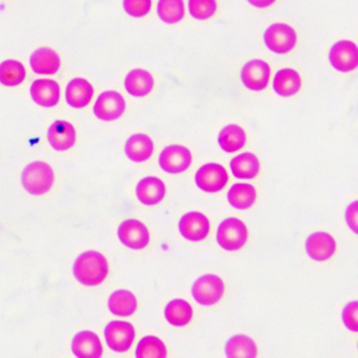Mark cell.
<instances>
[{
  "label": "cell",
  "instance_id": "cell-24",
  "mask_svg": "<svg viewBox=\"0 0 358 358\" xmlns=\"http://www.w3.org/2000/svg\"><path fill=\"white\" fill-rule=\"evenodd\" d=\"M108 307L117 317H131L137 310L138 300L131 292L121 289L110 296Z\"/></svg>",
  "mask_w": 358,
  "mask_h": 358
},
{
  "label": "cell",
  "instance_id": "cell-21",
  "mask_svg": "<svg viewBox=\"0 0 358 358\" xmlns=\"http://www.w3.org/2000/svg\"><path fill=\"white\" fill-rule=\"evenodd\" d=\"M125 153L131 162L142 163L148 161L154 153L153 140L143 134L131 136L126 141Z\"/></svg>",
  "mask_w": 358,
  "mask_h": 358
},
{
  "label": "cell",
  "instance_id": "cell-32",
  "mask_svg": "<svg viewBox=\"0 0 358 358\" xmlns=\"http://www.w3.org/2000/svg\"><path fill=\"white\" fill-rule=\"evenodd\" d=\"M138 358H165L167 357V349L165 343L159 338L148 336L142 338L136 350Z\"/></svg>",
  "mask_w": 358,
  "mask_h": 358
},
{
  "label": "cell",
  "instance_id": "cell-1",
  "mask_svg": "<svg viewBox=\"0 0 358 358\" xmlns=\"http://www.w3.org/2000/svg\"><path fill=\"white\" fill-rule=\"evenodd\" d=\"M108 273L109 264L99 252H84L78 256L73 266V275L83 285H99L105 281Z\"/></svg>",
  "mask_w": 358,
  "mask_h": 358
},
{
  "label": "cell",
  "instance_id": "cell-35",
  "mask_svg": "<svg viewBox=\"0 0 358 358\" xmlns=\"http://www.w3.org/2000/svg\"><path fill=\"white\" fill-rule=\"evenodd\" d=\"M358 303L357 301H352L345 306L342 311V320L345 327L351 331H358Z\"/></svg>",
  "mask_w": 358,
  "mask_h": 358
},
{
  "label": "cell",
  "instance_id": "cell-16",
  "mask_svg": "<svg viewBox=\"0 0 358 358\" xmlns=\"http://www.w3.org/2000/svg\"><path fill=\"white\" fill-rule=\"evenodd\" d=\"M71 350L76 357L79 358H99L103 355L99 337L90 331H81L73 337Z\"/></svg>",
  "mask_w": 358,
  "mask_h": 358
},
{
  "label": "cell",
  "instance_id": "cell-10",
  "mask_svg": "<svg viewBox=\"0 0 358 358\" xmlns=\"http://www.w3.org/2000/svg\"><path fill=\"white\" fill-rule=\"evenodd\" d=\"M196 185L206 193H217L225 187L228 173L220 164H206L195 176Z\"/></svg>",
  "mask_w": 358,
  "mask_h": 358
},
{
  "label": "cell",
  "instance_id": "cell-18",
  "mask_svg": "<svg viewBox=\"0 0 358 358\" xmlns=\"http://www.w3.org/2000/svg\"><path fill=\"white\" fill-rule=\"evenodd\" d=\"M31 95L40 107H54L59 103L61 90L53 80H36L31 83Z\"/></svg>",
  "mask_w": 358,
  "mask_h": 358
},
{
  "label": "cell",
  "instance_id": "cell-23",
  "mask_svg": "<svg viewBox=\"0 0 358 358\" xmlns=\"http://www.w3.org/2000/svg\"><path fill=\"white\" fill-rule=\"evenodd\" d=\"M303 87L301 77L292 68H283L275 73L273 90L281 97H292L299 93Z\"/></svg>",
  "mask_w": 358,
  "mask_h": 358
},
{
  "label": "cell",
  "instance_id": "cell-26",
  "mask_svg": "<svg viewBox=\"0 0 358 358\" xmlns=\"http://www.w3.org/2000/svg\"><path fill=\"white\" fill-rule=\"evenodd\" d=\"M219 145L223 151L235 153L247 143V134L239 125H227L219 134Z\"/></svg>",
  "mask_w": 358,
  "mask_h": 358
},
{
  "label": "cell",
  "instance_id": "cell-12",
  "mask_svg": "<svg viewBox=\"0 0 358 358\" xmlns=\"http://www.w3.org/2000/svg\"><path fill=\"white\" fill-rule=\"evenodd\" d=\"M271 69L266 62L253 59L242 67L240 78L242 83L251 91H264L269 84Z\"/></svg>",
  "mask_w": 358,
  "mask_h": 358
},
{
  "label": "cell",
  "instance_id": "cell-5",
  "mask_svg": "<svg viewBox=\"0 0 358 358\" xmlns=\"http://www.w3.org/2000/svg\"><path fill=\"white\" fill-rule=\"evenodd\" d=\"M264 40L270 51L286 54L289 53L297 45V34L287 24L275 23L266 29Z\"/></svg>",
  "mask_w": 358,
  "mask_h": 358
},
{
  "label": "cell",
  "instance_id": "cell-14",
  "mask_svg": "<svg viewBox=\"0 0 358 358\" xmlns=\"http://www.w3.org/2000/svg\"><path fill=\"white\" fill-rule=\"evenodd\" d=\"M306 251L315 262H327L337 251V242L327 233H314L306 241Z\"/></svg>",
  "mask_w": 358,
  "mask_h": 358
},
{
  "label": "cell",
  "instance_id": "cell-2",
  "mask_svg": "<svg viewBox=\"0 0 358 358\" xmlns=\"http://www.w3.org/2000/svg\"><path fill=\"white\" fill-rule=\"evenodd\" d=\"M53 169L43 162L29 164L22 173V184L24 189L31 195H45L54 184Z\"/></svg>",
  "mask_w": 358,
  "mask_h": 358
},
{
  "label": "cell",
  "instance_id": "cell-19",
  "mask_svg": "<svg viewBox=\"0 0 358 358\" xmlns=\"http://www.w3.org/2000/svg\"><path fill=\"white\" fill-rule=\"evenodd\" d=\"M29 64L34 73L41 76H52L59 71L61 59L54 50L40 48L31 54Z\"/></svg>",
  "mask_w": 358,
  "mask_h": 358
},
{
  "label": "cell",
  "instance_id": "cell-22",
  "mask_svg": "<svg viewBox=\"0 0 358 358\" xmlns=\"http://www.w3.org/2000/svg\"><path fill=\"white\" fill-rule=\"evenodd\" d=\"M125 89L134 97H145L154 89V78L145 69H134L125 78Z\"/></svg>",
  "mask_w": 358,
  "mask_h": 358
},
{
  "label": "cell",
  "instance_id": "cell-17",
  "mask_svg": "<svg viewBox=\"0 0 358 358\" xmlns=\"http://www.w3.org/2000/svg\"><path fill=\"white\" fill-rule=\"evenodd\" d=\"M136 195H137L140 203L143 205H159L166 196L165 183L159 178H145L137 184Z\"/></svg>",
  "mask_w": 358,
  "mask_h": 358
},
{
  "label": "cell",
  "instance_id": "cell-28",
  "mask_svg": "<svg viewBox=\"0 0 358 358\" xmlns=\"http://www.w3.org/2000/svg\"><path fill=\"white\" fill-rule=\"evenodd\" d=\"M228 201L236 209H249L253 207L257 198V192L251 184L237 183L228 192Z\"/></svg>",
  "mask_w": 358,
  "mask_h": 358
},
{
  "label": "cell",
  "instance_id": "cell-27",
  "mask_svg": "<svg viewBox=\"0 0 358 358\" xmlns=\"http://www.w3.org/2000/svg\"><path fill=\"white\" fill-rule=\"evenodd\" d=\"M166 320L176 327H183L193 319V308L186 300L175 299L165 308Z\"/></svg>",
  "mask_w": 358,
  "mask_h": 358
},
{
  "label": "cell",
  "instance_id": "cell-6",
  "mask_svg": "<svg viewBox=\"0 0 358 358\" xmlns=\"http://www.w3.org/2000/svg\"><path fill=\"white\" fill-rule=\"evenodd\" d=\"M105 337L110 349L117 353H124L133 345L136 337L135 328L128 322H110L105 328Z\"/></svg>",
  "mask_w": 358,
  "mask_h": 358
},
{
  "label": "cell",
  "instance_id": "cell-8",
  "mask_svg": "<svg viewBox=\"0 0 358 358\" xmlns=\"http://www.w3.org/2000/svg\"><path fill=\"white\" fill-rule=\"evenodd\" d=\"M328 59L340 73H351L358 67V48L349 40H341L333 45Z\"/></svg>",
  "mask_w": 358,
  "mask_h": 358
},
{
  "label": "cell",
  "instance_id": "cell-9",
  "mask_svg": "<svg viewBox=\"0 0 358 358\" xmlns=\"http://www.w3.org/2000/svg\"><path fill=\"white\" fill-rule=\"evenodd\" d=\"M125 99L119 92L107 91L100 94L94 106L96 117L105 122L115 121L123 115Z\"/></svg>",
  "mask_w": 358,
  "mask_h": 358
},
{
  "label": "cell",
  "instance_id": "cell-34",
  "mask_svg": "<svg viewBox=\"0 0 358 358\" xmlns=\"http://www.w3.org/2000/svg\"><path fill=\"white\" fill-rule=\"evenodd\" d=\"M123 9L133 17H143L152 9V0H123Z\"/></svg>",
  "mask_w": 358,
  "mask_h": 358
},
{
  "label": "cell",
  "instance_id": "cell-37",
  "mask_svg": "<svg viewBox=\"0 0 358 358\" xmlns=\"http://www.w3.org/2000/svg\"><path fill=\"white\" fill-rule=\"evenodd\" d=\"M250 5L254 7L259 8V9H265V8L270 7L277 1V0H248Z\"/></svg>",
  "mask_w": 358,
  "mask_h": 358
},
{
  "label": "cell",
  "instance_id": "cell-29",
  "mask_svg": "<svg viewBox=\"0 0 358 358\" xmlns=\"http://www.w3.org/2000/svg\"><path fill=\"white\" fill-rule=\"evenodd\" d=\"M225 354L227 357H257V347L253 339L247 336H234L226 343Z\"/></svg>",
  "mask_w": 358,
  "mask_h": 358
},
{
  "label": "cell",
  "instance_id": "cell-20",
  "mask_svg": "<svg viewBox=\"0 0 358 358\" xmlns=\"http://www.w3.org/2000/svg\"><path fill=\"white\" fill-rule=\"evenodd\" d=\"M94 89L87 80L76 78L68 83L66 89V100L70 107L83 109L91 103Z\"/></svg>",
  "mask_w": 358,
  "mask_h": 358
},
{
  "label": "cell",
  "instance_id": "cell-4",
  "mask_svg": "<svg viewBox=\"0 0 358 358\" xmlns=\"http://www.w3.org/2000/svg\"><path fill=\"white\" fill-rule=\"evenodd\" d=\"M192 294L199 305H217L225 294V284L217 275H203L193 284Z\"/></svg>",
  "mask_w": 358,
  "mask_h": 358
},
{
  "label": "cell",
  "instance_id": "cell-25",
  "mask_svg": "<svg viewBox=\"0 0 358 358\" xmlns=\"http://www.w3.org/2000/svg\"><path fill=\"white\" fill-rule=\"evenodd\" d=\"M234 177L238 179H253L259 175L261 163L253 153H242L231 162Z\"/></svg>",
  "mask_w": 358,
  "mask_h": 358
},
{
  "label": "cell",
  "instance_id": "cell-31",
  "mask_svg": "<svg viewBox=\"0 0 358 358\" xmlns=\"http://www.w3.org/2000/svg\"><path fill=\"white\" fill-rule=\"evenodd\" d=\"M157 15L166 24H177L184 19L185 5L183 0H159Z\"/></svg>",
  "mask_w": 358,
  "mask_h": 358
},
{
  "label": "cell",
  "instance_id": "cell-11",
  "mask_svg": "<svg viewBox=\"0 0 358 358\" xmlns=\"http://www.w3.org/2000/svg\"><path fill=\"white\" fill-rule=\"evenodd\" d=\"M120 241L131 250H143L150 242V233L147 226L138 220H126L117 229Z\"/></svg>",
  "mask_w": 358,
  "mask_h": 358
},
{
  "label": "cell",
  "instance_id": "cell-33",
  "mask_svg": "<svg viewBox=\"0 0 358 358\" xmlns=\"http://www.w3.org/2000/svg\"><path fill=\"white\" fill-rule=\"evenodd\" d=\"M189 14L197 21L211 19L217 10V0H189Z\"/></svg>",
  "mask_w": 358,
  "mask_h": 358
},
{
  "label": "cell",
  "instance_id": "cell-7",
  "mask_svg": "<svg viewBox=\"0 0 358 358\" xmlns=\"http://www.w3.org/2000/svg\"><path fill=\"white\" fill-rule=\"evenodd\" d=\"M159 162L165 173L178 175L189 169L193 162V156L184 145H168L162 151Z\"/></svg>",
  "mask_w": 358,
  "mask_h": 358
},
{
  "label": "cell",
  "instance_id": "cell-30",
  "mask_svg": "<svg viewBox=\"0 0 358 358\" xmlns=\"http://www.w3.org/2000/svg\"><path fill=\"white\" fill-rule=\"evenodd\" d=\"M25 77V67L21 62L9 59L0 64V83L5 87H17L23 83Z\"/></svg>",
  "mask_w": 358,
  "mask_h": 358
},
{
  "label": "cell",
  "instance_id": "cell-15",
  "mask_svg": "<svg viewBox=\"0 0 358 358\" xmlns=\"http://www.w3.org/2000/svg\"><path fill=\"white\" fill-rule=\"evenodd\" d=\"M77 135L73 124L66 121H55L48 131V140L54 150L68 151L75 145Z\"/></svg>",
  "mask_w": 358,
  "mask_h": 358
},
{
  "label": "cell",
  "instance_id": "cell-13",
  "mask_svg": "<svg viewBox=\"0 0 358 358\" xmlns=\"http://www.w3.org/2000/svg\"><path fill=\"white\" fill-rule=\"evenodd\" d=\"M179 231L181 235L189 241H201L209 235L210 222L201 212H189L184 214L180 220Z\"/></svg>",
  "mask_w": 358,
  "mask_h": 358
},
{
  "label": "cell",
  "instance_id": "cell-3",
  "mask_svg": "<svg viewBox=\"0 0 358 358\" xmlns=\"http://www.w3.org/2000/svg\"><path fill=\"white\" fill-rule=\"evenodd\" d=\"M249 233L248 227L241 220L226 219L220 224L217 240L220 247L226 251H238L247 243Z\"/></svg>",
  "mask_w": 358,
  "mask_h": 358
},
{
  "label": "cell",
  "instance_id": "cell-36",
  "mask_svg": "<svg viewBox=\"0 0 358 358\" xmlns=\"http://www.w3.org/2000/svg\"><path fill=\"white\" fill-rule=\"evenodd\" d=\"M357 201L349 206L345 212V220L354 233L357 234Z\"/></svg>",
  "mask_w": 358,
  "mask_h": 358
}]
</instances>
